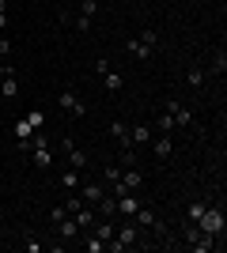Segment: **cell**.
<instances>
[{
	"mask_svg": "<svg viewBox=\"0 0 227 253\" xmlns=\"http://www.w3.org/2000/svg\"><path fill=\"white\" fill-rule=\"evenodd\" d=\"M114 238H118V242H106V250H114V253L136 250V246H140V227H136V223H125L121 231H114Z\"/></svg>",
	"mask_w": 227,
	"mask_h": 253,
	"instance_id": "cell-1",
	"label": "cell"
},
{
	"mask_svg": "<svg viewBox=\"0 0 227 253\" xmlns=\"http://www.w3.org/2000/svg\"><path fill=\"white\" fill-rule=\"evenodd\" d=\"M31 159H34V167L38 170H49V163H53V151H49V140L38 132L34 136V144H31Z\"/></svg>",
	"mask_w": 227,
	"mask_h": 253,
	"instance_id": "cell-2",
	"label": "cell"
},
{
	"mask_svg": "<svg viewBox=\"0 0 227 253\" xmlns=\"http://www.w3.org/2000/svg\"><path fill=\"white\" fill-rule=\"evenodd\" d=\"M140 185H144V174L136 167H125L121 178H118V185H114V197H118V193H136Z\"/></svg>",
	"mask_w": 227,
	"mask_h": 253,
	"instance_id": "cell-3",
	"label": "cell"
},
{
	"mask_svg": "<svg viewBox=\"0 0 227 253\" xmlns=\"http://www.w3.org/2000/svg\"><path fill=\"white\" fill-rule=\"evenodd\" d=\"M133 219H136V227H151V231H155V234H163V238L171 234V231H167V223H159V219H155V211H148L144 204H140L136 211H133Z\"/></svg>",
	"mask_w": 227,
	"mask_h": 253,
	"instance_id": "cell-4",
	"label": "cell"
},
{
	"mask_svg": "<svg viewBox=\"0 0 227 253\" xmlns=\"http://www.w3.org/2000/svg\"><path fill=\"white\" fill-rule=\"evenodd\" d=\"M197 223H201V231H205V234H220V238H224V211H212V208H205V215H201V219H197Z\"/></svg>",
	"mask_w": 227,
	"mask_h": 253,
	"instance_id": "cell-5",
	"label": "cell"
},
{
	"mask_svg": "<svg viewBox=\"0 0 227 253\" xmlns=\"http://www.w3.org/2000/svg\"><path fill=\"white\" fill-rule=\"evenodd\" d=\"M136 208H140V197H136V193H118V215H129L133 219Z\"/></svg>",
	"mask_w": 227,
	"mask_h": 253,
	"instance_id": "cell-6",
	"label": "cell"
},
{
	"mask_svg": "<svg viewBox=\"0 0 227 253\" xmlns=\"http://www.w3.org/2000/svg\"><path fill=\"white\" fill-rule=\"evenodd\" d=\"M57 102H61V110H65V114H76V117H84V114H87V106L80 102V98H76L72 91H65V95L57 98Z\"/></svg>",
	"mask_w": 227,
	"mask_h": 253,
	"instance_id": "cell-7",
	"label": "cell"
},
{
	"mask_svg": "<svg viewBox=\"0 0 227 253\" xmlns=\"http://www.w3.org/2000/svg\"><path fill=\"white\" fill-rule=\"evenodd\" d=\"M65 151H68V167H72V170H87V155L76 148L68 136H65Z\"/></svg>",
	"mask_w": 227,
	"mask_h": 253,
	"instance_id": "cell-8",
	"label": "cell"
},
{
	"mask_svg": "<svg viewBox=\"0 0 227 253\" xmlns=\"http://www.w3.org/2000/svg\"><path fill=\"white\" fill-rule=\"evenodd\" d=\"M0 95L8 98H19V76H0Z\"/></svg>",
	"mask_w": 227,
	"mask_h": 253,
	"instance_id": "cell-9",
	"label": "cell"
},
{
	"mask_svg": "<svg viewBox=\"0 0 227 253\" xmlns=\"http://www.w3.org/2000/svg\"><path fill=\"white\" fill-rule=\"evenodd\" d=\"M167 114L174 117V125H189V121H193V114H189L182 102H167Z\"/></svg>",
	"mask_w": 227,
	"mask_h": 253,
	"instance_id": "cell-10",
	"label": "cell"
},
{
	"mask_svg": "<svg viewBox=\"0 0 227 253\" xmlns=\"http://www.w3.org/2000/svg\"><path fill=\"white\" fill-rule=\"evenodd\" d=\"M129 140H133V148H144V144H151V125H133Z\"/></svg>",
	"mask_w": 227,
	"mask_h": 253,
	"instance_id": "cell-11",
	"label": "cell"
},
{
	"mask_svg": "<svg viewBox=\"0 0 227 253\" xmlns=\"http://www.w3.org/2000/svg\"><path fill=\"white\" fill-rule=\"evenodd\" d=\"M80 197H84V204H98L102 197H106V193H102V185H98V181H87Z\"/></svg>",
	"mask_w": 227,
	"mask_h": 253,
	"instance_id": "cell-12",
	"label": "cell"
},
{
	"mask_svg": "<svg viewBox=\"0 0 227 253\" xmlns=\"http://www.w3.org/2000/svg\"><path fill=\"white\" fill-rule=\"evenodd\" d=\"M151 151H155V159H171V155H174V140L163 132V136L155 140V148H151Z\"/></svg>",
	"mask_w": 227,
	"mask_h": 253,
	"instance_id": "cell-13",
	"label": "cell"
},
{
	"mask_svg": "<svg viewBox=\"0 0 227 253\" xmlns=\"http://www.w3.org/2000/svg\"><path fill=\"white\" fill-rule=\"evenodd\" d=\"M57 231H61V238H68V242H72L76 234H80V223H76L72 215H65V219L57 223Z\"/></svg>",
	"mask_w": 227,
	"mask_h": 253,
	"instance_id": "cell-14",
	"label": "cell"
},
{
	"mask_svg": "<svg viewBox=\"0 0 227 253\" xmlns=\"http://www.w3.org/2000/svg\"><path fill=\"white\" fill-rule=\"evenodd\" d=\"M102 87H106V91H121V87H125V80H121V72H114V68H106V72H102Z\"/></svg>",
	"mask_w": 227,
	"mask_h": 253,
	"instance_id": "cell-15",
	"label": "cell"
},
{
	"mask_svg": "<svg viewBox=\"0 0 227 253\" xmlns=\"http://www.w3.org/2000/svg\"><path fill=\"white\" fill-rule=\"evenodd\" d=\"M61 185H65L68 193H72V189H80V185H84V181H80V170H72V167H68L65 174H61Z\"/></svg>",
	"mask_w": 227,
	"mask_h": 253,
	"instance_id": "cell-16",
	"label": "cell"
},
{
	"mask_svg": "<svg viewBox=\"0 0 227 253\" xmlns=\"http://www.w3.org/2000/svg\"><path fill=\"white\" fill-rule=\"evenodd\" d=\"M129 53H133V57H140V61H148V57H151V49L140 42V38H129Z\"/></svg>",
	"mask_w": 227,
	"mask_h": 253,
	"instance_id": "cell-17",
	"label": "cell"
},
{
	"mask_svg": "<svg viewBox=\"0 0 227 253\" xmlns=\"http://www.w3.org/2000/svg\"><path fill=\"white\" fill-rule=\"evenodd\" d=\"M72 219L80 223V227H95V211H87V204L80 211H72Z\"/></svg>",
	"mask_w": 227,
	"mask_h": 253,
	"instance_id": "cell-18",
	"label": "cell"
},
{
	"mask_svg": "<svg viewBox=\"0 0 227 253\" xmlns=\"http://www.w3.org/2000/svg\"><path fill=\"white\" fill-rule=\"evenodd\" d=\"M31 136H34V128L27 125V117H23V121H15V140H19V144H27Z\"/></svg>",
	"mask_w": 227,
	"mask_h": 253,
	"instance_id": "cell-19",
	"label": "cell"
},
{
	"mask_svg": "<svg viewBox=\"0 0 227 253\" xmlns=\"http://www.w3.org/2000/svg\"><path fill=\"white\" fill-rule=\"evenodd\" d=\"M98 211H102V215H118V197H102V201H98Z\"/></svg>",
	"mask_w": 227,
	"mask_h": 253,
	"instance_id": "cell-20",
	"label": "cell"
},
{
	"mask_svg": "<svg viewBox=\"0 0 227 253\" xmlns=\"http://www.w3.org/2000/svg\"><path fill=\"white\" fill-rule=\"evenodd\" d=\"M27 125H31L34 132H42V125H45V114H42V110H31V114H27Z\"/></svg>",
	"mask_w": 227,
	"mask_h": 253,
	"instance_id": "cell-21",
	"label": "cell"
},
{
	"mask_svg": "<svg viewBox=\"0 0 227 253\" xmlns=\"http://www.w3.org/2000/svg\"><path fill=\"white\" fill-rule=\"evenodd\" d=\"M95 238H98V242H114V227H110V223H98V227H95Z\"/></svg>",
	"mask_w": 227,
	"mask_h": 253,
	"instance_id": "cell-22",
	"label": "cell"
},
{
	"mask_svg": "<svg viewBox=\"0 0 227 253\" xmlns=\"http://www.w3.org/2000/svg\"><path fill=\"white\" fill-rule=\"evenodd\" d=\"M155 128H159V132H171V128H178V125H174V117H171V114H159Z\"/></svg>",
	"mask_w": 227,
	"mask_h": 253,
	"instance_id": "cell-23",
	"label": "cell"
},
{
	"mask_svg": "<svg viewBox=\"0 0 227 253\" xmlns=\"http://www.w3.org/2000/svg\"><path fill=\"white\" fill-rule=\"evenodd\" d=\"M95 11H98V0H84L80 4V15H87V19H95Z\"/></svg>",
	"mask_w": 227,
	"mask_h": 253,
	"instance_id": "cell-24",
	"label": "cell"
},
{
	"mask_svg": "<svg viewBox=\"0 0 227 253\" xmlns=\"http://www.w3.org/2000/svg\"><path fill=\"white\" fill-rule=\"evenodd\" d=\"M140 42L148 45V49H155V45H159V31H144V34H140Z\"/></svg>",
	"mask_w": 227,
	"mask_h": 253,
	"instance_id": "cell-25",
	"label": "cell"
},
{
	"mask_svg": "<svg viewBox=\"0 0 227 253\" xmlns=\"http://www.w3.org/2000/svg\"><path fill=\"white\" fill-rule=\"evenodd\" d=\"M102 178H106L110 185H118V178H121V167H106V170H102Z\"/></svg>",
	"mask_w": 227,
	"mask_h": 253,
	"instance_id": "cell-26",
	"label": "cell"
},
{
	"mask_svg": "<svg viewBox=\"0 0 227 253\" xmlns=\"http://www.w3.org/2000/svg\"><path fill=\"white\" fill-rule=\"evenodd\" d=\"M205 208H208V204H201V201H193V204H189V219H201V215H205Z\"/></svg>",
	"mask_w": 227,
	"mask_h": 253,
	"instance_id": "cell-27",
	"label": "cell"
},
{
	"mask_svg": "<svg viewBox=\"0 0 227 253\" xmlns=\"http://www.w3.org/2000/svg\"><path fill=\"white\" fill-rule=\"evenodd\" d=\"M205 84V72H201V68H189V87H201Z\"/></svg>",
	"mask_w": 227,
	"mask_h": 253,
	"instance_id": "cell-28",
	"label": "cell"
},
{
	"mask_svg": "<svg viewBox=\"0 0 227 253\" xmlns=\"http://www.w3.org/2000/svg\"><path fill=\"white\" fill-rule=\"evenodd\" d=\"M80 208H84V197H68V204H65L68 215H72V211H80Z\"/></svg>",
	"mask_w": 227,
	"mask_h": 253,
	"instance_id": "cell-29",
	"label": "cell"
},
{
	"mask_svg": "<svg viewBox=\"0 0 227 253\" xmlns=\"http://www.w3.org/2000/svg\"><path fill=\"white\" fill-rule=\"evenodd\" d=\"M212 72H216V76H224V72H227V57H224V53H220L216 61H212Z\"/></svg>",
	"mask_w": 227,
	"mask_h": 253,
	"instance_id": "cell-30",
	"label": "cell"
},
{
	"mask_svg": "<svg viewBox=\"0 0 227 253\" xmlns=\"http://www.w3.org/2000/svg\"><path fill=\"white\" fill-rule=\"evenodd\" d=\"M84 250H87V253H102V250H106V242H98V238H91V242H84Z\"/></svg>",
	"mask_w": 227,
	"mask_h": 253,
	"instance_id": "cell-31",
	"label": "cell"
},
{
	"mask_svg": "<svg viewBox=\"0 0 227 253\" xmlns=\"http://www.w3.org/2000/svg\"><path fill=\"white\" fill-rule=\"evenodd\" d=\"M72 27H76V31H91V19H87V15H76Z\"/></svg>",
	"mask_w": 227,
	"mask_h": 253,
	"instance_id": "cell-32",
	"label": "cell"
},
{
	"mask_svg": "<svg viewBox=\"0 0 227 253\" xmlns=\"http://www.w3.org/2000/svg\"><path fill=\"white\" fill-rule=\"evenodd\" d=\"M65 215H68V211H65V204H57V208H49V219H53V223H61Z\"/></svg>",
	"mask_w": 227,
	"mask_h": 253,
	"instance_id": "cell-33",
	"label": "cell"
},
{
	"mask_svg": "<svg viewBox=\"0 0 227 253\" xmlns=\"http://www.w3.org/2000/svg\"><path fill=\"white\" fill-rule=\"evenodd\" d=\"M11 53V38H4V34H0V57H8Z\"/></svg>",
	"mask_w": 227,
	"mask_h": 253,
	"instance_id": "cell-34",
	"label": "cell"
},
{
	"mask_svg": "<svg viewBox=\"0 0 227 253\" xmlns=\"http://www.w3.org/2000/svg\"><path fill=\"white\" fill-rule=\"evenodd\" d=\"M0 31H8V11H0Z\"/></svg>",
	"mask_w": 227,
	"mask_h": 253,
	"instance_id": "cell-35",
	"label": "cell"
},
{
	"mask_svg": "<svg viewBox=\"0 0 227 253\" xmlns=\"http://www.w3.org/2000/svg\"><path fill=\"white\" fill-rule=\"evenodd\" d=\"M0 11H8V0H0Z\"/></svg>",
	"mask_w": 227,
	"mask_h": 253,
	"instance_id": "cell-36",
	"label": "cell"
}]
</instances>
